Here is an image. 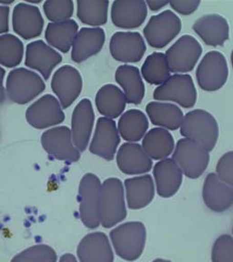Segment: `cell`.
Wrapping results in <instances>:
<instances>
[{
  "mask_svg": "<svg viewBox=\"0 0 233 262\" xmlns=\"http://www.w3.org/2000/svg\"><path fill=\"white\" fill-rule=\"evenodd\" d=\"M110 236L115 252L124 260L135 261L143 253L147 230L142 222H125L112 229Z\"/></svg>",
  "mask_w": 233,
  "mask_h": 262,
  "instance_id": "cell-1",
  "label": "cell"
},
{
  "mask_svg": "<svg viewBox=\"0 0 233 262\" xmlns=\"http://www.w3.org/2000/svg\"><path fill=\"white\" fill-rule=\"evenodd\" d=\"M217 120L208 111L194 110L185 115L180 134L211 151L219 139Z\"/></svg>",
  "mask_w": 233,
  "mask_h": 262,
  "instance_id": "cell-2",
  "label": "cell"
},
{
  "mask_svg": "<svg viewBox=\"0 0 233 262\" xmlns=\"http://www.w3.org/2000/svg\"><path fill=\"white\" fill-rule=\"evenodd\" d=\"M127 217V209L121 180L117 178L107 179L100 192V225L110 229Z\"/></svg>",
  "mask_w": 233,
  "mask_h": 262,
  "instance_id": "cell-3",
  "label": "cell"
},
{
  "mask_svg": "<svg viewBox=\"0 0 233 262\" xmlns=\"http://www.w3.org/2000/svg\"><path fill=\"white\" fill-rule=\"evenodd\" d=\"M45 90L43 78L31 70L18 68L8 74L6 91L12 102L24 105L32 101Z\"/></svg>",
  "mask_w": 233,
  "mask_h": 262,
  "instance_id": "cell-4",
  "label": "cell"
},
{
  "mask_svg": "<svg viewBox=\"0 0 233 262\" xmlns=\"http://www.w3.org/2000/svg\"><path fill=\"white\" fill-rule=\"evenodd\" d=\"M102 183L92 173L84 175L78 188L79 215L87 228L95 229L100 225V192Z\"/></svg>",
  "mask_w": 233,
  "mask_h": 262,
  "instance_id": "cell-5",
  "label": "cell"
},
{
  "mask_svg": "<svg viewBox=\"0 0 233 262\" xmlns=\"http://www.w3.org/2000/svg\"><path fill=\"white\" fill-rule=\"evenodd\" d=\"M172 159L180 167L181 171L188 179H198L208 168L209 153L200 144L188 139L178 141Z\"/></svg>",
  "mask_w": 233,
  "mask_h": 262,
  "instance_id": "cell-6",
  "label": "cell"
},
{
  "mask_svg": "<svg viewBox=\"0 0 233 262\" xmlns=\"http://www.w3.org/2000/svg\"><path fill=\"white\" fill-rule=\"evenodd\" d=\"M153 98L159 101H172L184 108L194 106L197 101V90L192 76L188 74H174L167 81L156 88Z\"/></svg>",
  "mask_w": 233,
  "mask_h": 262,
  "instance_id": "cell-7",
  "label": "cell"
},
{
  "mask_svg": "<svg viewBox=\"0 0 233 262\" xmlns=\"http://www.w3.org/2000/svg\"><path fill=\"white\" fill-rule=\"evenodd\" d=\"M181 21L172 10L152 16L143 30L147 43L154 49H163L180 34Z\"/></svg>",
  "mask_w": 233,
  "mask_h": 262,
  "instance_id": "cell-8",
  "label": "cell"
},
{
  "mask_svg": "<svg viewBox=\"0 0 233 262\" xmlns=\"http://www.w3.org/2000/svg\"><path fill=\"white\" fill-rule=\"evenodd\" d=\"M229 76V68L225 57L219 51H210L205 55L198 66L197 81L201 90L216 91L224 86Z\"/></svg>",
  "mask_w": 233,
  "mask_h": 262,
  "instance_id": "cell-9",
  "label": "cell"
},
{
  "mask_svg": "<svg viewBox=\"0 0 233 262\" xmlns=\"http://www.w3.org/2000/svg\"><path fill=\"white\" fill-rule=\"evenodd\" d=\"M202 54L201 44L188 35L180 37L167 50L166 57L172 73H188L194 69Z\"/></svg>",
  "mask_w": 233,
  "mask_h": 262,
  "instance_id": "cell-10",
  "label": "cell"
},
{
  "mask_svg": "<svg viewBox=\"0 0 233 262\" xmlns=\"http://www.w3.org/2000/svg\"><path fill=\"white\" fill-rule=\"evenodd\" d=\"M41 145L56 160L73 163L80 159V151L74 145L71 131L65 126L52 127L44 132L41 136Z\"/></svg>",
  "mask_w": 233,
  "mask_h": 262,
  "instance_id": "cell-11",
  "label": "cell"
},
{
  "mask_svg": "<svg viewBox=\"0 0 233 262\" xmlns=\"http://www.w3.org/2000/svg\"><path fill=\"white\" fill-rule=\"evenodd\" d=\"M26 119L33 127L44 129L63 122L65 114L58 99L52 95L47 94L28 107Z\"/></svg>",
  "mask_w": 233,
  "mask_h": 262,
  "instance_id": "cell-12",
  "label": "cell"
},
{
  "mask_svg": "<svg viewBox=\"0 0 233 262\" xmlns=\"http://www.w3.org/2000/svg\"><path fill=\"white\" fill-rule=\"evenodd\" d=\"M82 77L71 66H63L54 73L51 88L57 95L62 108H68L79 97L82 91Z\"/></svg>",
  "mask_w": 233,
  "mask_h": 262,
  "instance_id": "cell-13",
  "label": "cell"
},
{
  "mask_svg": "<svg viewBox=\"0 0 233 262\" xmlns=\"http://www.w3.org/2000/svg\"><path fill=\"white\" fill-rule=\"evenodd\" d=\"M146 43L138 32H116L111 37L110 50L115 60L137 63L146 52Z\"/></svg>",
  "mask_w": 233,
  "mask_h": 262,
  "instance_id": "cell-14",
  "label": "cell"
},
{
  "mask_svg": "<svg viewBox=\"0 0 233 262\" xmlns=\"http://www.w3.org/2000/svg\"><path fill=\"white\" fill-rule=\"evenodd\" d=\"M119 143L120 135L114 120L104 117L99 118L90 145V152L111 161L114 159Z\"/></svg>",
  "mask_w": 233,
  "mask_h": 262,
  "instance_id": "cell-15",
  "label": "cell"
},
{
  "mask_svg": "<svg viewBox=\"0 0 233 262\" xmlns=\"http://www.w3.org/2000/svg\"><path fill=\"white\" fill-rule=\"evenodd\" d=\"M95 113L92 103L83 98L75 107L71 119V136L75 147L79 151L86 150L93 130Z\"/></svg>",
  "mask_w": 233,
  "mask_h": 262,
  "instance_id": "cell-16",
  "label": "cell"
},
{
  "mask_svg": "<svg viewBox=\"0 0 233 262\" xmlns=\"http://www.w3.org/2000/svg\"><path fill=\"white\" fill-rule=\"evenodd\" d=\"M61 61V55L44 41H33L27 46L25 64L29 69L38 71L46 80Z\"/></svg>",
  "mask_w": 233,
  "mask_h": 262,
  "instance_id": "cell-17",
  "label": "cell"
},
{
  "mask_svg": "<svg viewBox=\"0 0 233 262\" xmlns=\"http://www.w3.org/2000/svg\"><path fill=\"white\" fill-rule=\"evenodd\" d=\"M147 15V4L143 0H118L111 7V20L119 29L139 28Z\"/></svg>",
  "mask_w": 233,
  "mask_h": 262,
  "instance_id": "cell-18",
  "label": "cell"
},
{
  "mask_svg": "<svg viewBox=\"0 0 233 262\" xmlns=\"http://www.w3.org/2000/svg\"><path fill=\"white\" fill-rule=\"evenodd\" d=\"M14 31L24 39L39 37L44 28V19L38 8L19 3L16 5L12 16Z\"/></svg>",
  "mask_w": 233,
  "mask_h": 262,
  "instance_id": "cell-19",
  "label": "cell"
},
{
  "mask_svg": "<svg viewBox=\"0 0 233 262\" xmlns=\"http://www.w3.org/2000/svg\"><path fill=\"white\" fill-rule=\"evenodd\" d=\"M202 199L208 209L214 212H224L233 206V188L211 172L205 179Z\"/></svg>",
  "mask_w": 233,
  "mask_h": 262,
  "instance_id": "cell-20",
  "label": "cell"
},
{
  "mask_svg": "<svg viewBox=\"0 0 233 262\" xmlns=\"http://www.w3.org/2000/svg\"><path fill=\"white\" fill-rule=\"evenodd\" d=\"M153 177L158 195L168 199L179 191L183 180V172L175 160L168 158L156 163L153 168Z\"/></svg>",
  "mask_w": 233,
  "mask_h": 262,
  "instance_id": "cell-21",
  "label": "cell"
},
{
  "mask_svg": "<svg viewBox=\"0 0 233 262\" xmlns=\"http://www.w3.org/2000/svg\"><path fill=\"white\" fill-rule=\"evenodd\" d=\"M80 262H113L114 253L106 234L98 231L88 234L77 250Z\"/></svg>",
  "mask_w": 233,
  "mask_h": 262,
  "instance_id": "cell-22",
  "label": "cell"
},
{
  "mask_svg": "<svg viewBox=\"0 0 233 262\" xmlns=\"http://www.w3.org/2000/svg\"><path fill=\"white\" fill-rule=\"evenodd\" d=\"M119 170L126 175H143L151 171L152 160L138 143L123 144L117 153Z\"/></svg>",
  "mask_w": 233,
  "mask_h": 262,
  "instance_id": "cell-23",
  "label": "cell"
},
{
  "mask_svg": "<svg viewBox=\"0 0 233 262\" xmlns=\"http://www.w3.org/2000/svg\"><path fill=\"white\" fill-rule=\"evenodd\" d=\"M201 40L211 47L222 46L229 39V27L228 21L217 14H209L195 21L193 27Z\"/></svg>",
  "mask_w": 233,
  "mask_h": 262,
  "instance_id": "cell-24",
  "label": "cell"
},
{
  "mask_svg": "<svg viewBox=\"0 0 233 262\" xmlns=\"http://www.w3.org/2000/svg\"><path fill=\"white\" fill-rule=\"evenodd\" d=\"M106 40L105 31L100 28H83L78 31L71 48V58L81 63L102 49Z\"/></svg>",
  "mask_w": 233,
  "mask_h": 262,
  "instance_id": "cell-25",
  "label": "cell"
},
{
  "mask_svg": "<svg viewBox=\"0 0 233 262\" xmlns=\"http://www.w3.org/2000/svg\"><path fill=\"white\" fill-rule=\"evenodd\" d=\"M128 207L131 209L146 208L155 196V185L151 175L133 177L124 182Z\"/></svg>",
  "mask_w": 233,
  "mask_h": 262,
  "instance_id": "cell-26",
  "label": "cell"
},
{
  "mask_svg": "<svg viewBox=\"0 0 233 262\" xmlns=\"http://www.w3.org/2000/svg\"><path fill=\"white\" fill-rule=\"evenodd\" d=\"M115 79L122 88L127 103L139 105L145 96V86L139 69L134 66H119L115 73Z\"/></svg>",
  "mask_w": 233,
  "mask_h": 262,
  "instance_id": "cell-27",
  "label": "cell"
},
{
  "mask_svg": "<svg viewBox=\"0 0 233 262\" xmlns=\"http://www.w3.org/2000/svg\"><path fill=\"white\" fill-rule=\"evenodd\" d=\"M127 99L122 90L113 84L100 88L96 95V106L104 118L114 119L122 115Z\"/></svg>",
  "mask_w": 233,
  "mask_h": 262,
  "instance_id": "cell-28",
  "label": "cell"
},
{
  "mask_svg": "<svg viewBox=\"0 0 233 262\" xmlns=\"http://www.w3.org/2000/svg\"><path fill=\"white\" fill-rule=\"evenodd\" d=\"M147 117L152 124L167 130H176L183 122L184 115L179 106L166 102H150L146 106Z\"/></svg>",
  "mask_w": 233,
  "mask_h": 262,
  "instance_id": "cell-29",
  "label": "cell"
},
{
  "mask_svg": "<svg viewBox=\"0 0 233 262\" xmlns=\"http://www.w3.org/2000/svg\"><path fill=\"white\" fill-rule=\"evenodd\" d=\"M141 146L144 151L153 160L168 159L175 148L172 134L162 127H155L147 132L144 136Z\"/></svg>",
  "mask_w": 233,
  "mask_h": 262,
  "instance_id": "cell-30",
  "label": "cell"
},
{
  "mask_svg": "<svg viewBox=\"0 0 233 262\" xmlns=\"http://www.w3.org/2000/svg\"><path fill=\"white\" fill-rule=\"evenodd\" d=\"M78 33V25L72 19L49 23L46 29L45 37L49 46L63 53H68L72 48Z\"/></svg>",
  "mask_w": 233,
  "mask_h": 262,
  "instance_id": "cell-31",
  "label": "cell"
},
{
  "mask_svg": "<svg viewBox=\"0 0 233 262\" xmlns=\"http://www.w3.org/2000/svg\"><path fill=\"white\" fill-rule=\"evenodd\" d=\"M149 120L146 115L139 110H131L121 115L118 123V130L122 139L136 143L147 134Z\"/></svg>",
  "mask_w": 233,
  "mask_h": 262,
  "instance_id": "cell-32",
  "label": "cell"
},
{
  "mask_svg": "<svg viewBox=\"0 0 233 262\" xmlns=\"http://www.w3.org/2000/svg\"><path fill=\"white\" fill-rule=\"evenodd\" d=\"M144 79L152 85L160 86L171 78V70L166 55L154 52L147 56L141 67Z\"/></svg>",
  "mask_w": 233,
  "mask_h": 262,
  "instance_id": "cell-33",
  "label": "cell"
},
{
  "mask_svg": "<svg viewBox=\"0 0 233 262\" xmlns=\"http://www.w3.org/2000/svg\"><path fill=\"white\" fill-rule=\"evenodd\" d=\"M109 1L79 0L77 2V16L83 24L100 27L108 21Z\"/></svg>",
  "mask_w": 233,
  "mask_h": 262,
  "instance_id": "cell-34",
  "label": "cell"
},
{
  "mask_svg": "<svg viewBox=\"0 0 233 262\" xmlns=\"http://www.w3.org/2000/svg\"><path fill=\"white\" fill-rule=\"evenodd\" d=\"M24 56V45L12 34L0 36V65L15 68L19 65Z\"/></svg>",
  "mask_w": 233,
  "mask_h": 262,
  "instance_id": "cell-35",
  "label": "cell"
},
{
  "mask_svg": "<svg viewBox=\"0 0 233 262\" xmlns=\"http://www.w3.org/2000/svg\"><path fill=\"white\" fill-rule=\"evenodd\" d=\"M56 251L50 246H32L16 255L10 262H57Z\"/></svg>",
  "mask_w": 233,
  "mask_h": 262,
  "instance_id": "cell-36",
  "label": "cell"
},
{
  "mask_svg": "<svg viewBox=\"0 0 233 262\" xmlns=\"http://www.w3.org/2000/svg\"><path fill=\"white\" fill-rule=\"evenodd\" d=\"M44 12L51 23L70 20L74 12V3L70 0H48L44 3Z\"/></svg>",
  "mask_w": 233,
  "mask_h": 262,
  "instance_id": "cell-37",
  "label": "cell"
},
{
  "mask_svg": "<svg viewBox=\"0 0 233 262\" xmlns=\"http://www.w3.org/2000/svg\"><path fill=\"white\" fill-rule=\"evenodd\" d=\"M213 262H233V237L223 234L213 244L211 250Z\"/></svg>",
  "mask_w": 233,
  "mask_h": 262,
  "instance_id": "cell-38",
  "label": "cell"
},
{
  "mask_svg": "<svg viewBox=\"0 0 233 262\" xmlns=\"http://www.w3.org/2000/svg\"><path fill=\"white\" fill-rule=\"evenodd\" d=\"M216 174L233 188V151L227 152L221 157L217 163Z\"/></svg>",
  "mask_w": 233,
  "mask_h": 262,
  "instance_id": "cell-39",
  "label": "cell"
},
{
  "mask_svg": "<svg viewBox=\"0 0 233 262\" xmlns=\"http://www.w3.org/2000/svg\"><path fill=\"white\" fill-rule=\"evenodd\" d=\"M170 5L172 9L182 16H188L195 12L201 1H171Z\"/></svg>",
  "mask_w": 233,
  "mask_h": 262,
  "instance_id": "cell-40",
  "label": "cell"
},
{
  "mask_svg": "<svg viewBox=\"0 0 233 262\" xmlns=\"http://www.w3.org/2000/svg\"><path fill=\"white\" fill-rule=\"evenodd\" d=\"M8 19H9V8L8 6L0 5V36L8 31Z\"/></svg>",
  "mask_w": 233,
  "mask_h": 262,
  "instance_id": "cell-41",
  "label": "cell"
},
{
  "mask_svg": "<svg viewBox=\"0 0 233 262\" xmlns=\"http://www.w3.org/2000/svg\"><path fill=\"white\" fill-rule=\"evenodd\" d=\"M147 8H150L152 11H158L161 8H165L167 5L170 4L168 1H161V0H147L146 1Z\"/></svg>",
  "mask_w": 233,
  "mask_h": 262,
  "instance_id": "cell-42",
  "label": "cell"
},
{
  "mask_svg": "<svg viewBox=\"0 0 233 262\" xmlns=\"http://www.w3.org/2000/svg\"><path fill=\"white\" fill-rule=\"evenodd\" d=\"M5 74L6 71L4 69L0 67V104L4 102L6 98V90L4 88Z\"/></svg>",
  "mask_w": 233,
  "mask_h": 262,
  "instance_id": "cell-43",
  "label": "cell"
},
{
  "mask_svg": "<svg viewBox=\"0 0 233 262\" xmlns=\"http://www.w3.org/2000/svg\"><path fill=\"white\" fill-rule=\"evenodd\" d=\"M58 262H78L76 257L72 254L67 253L64 254L61 258H59Z\"/></svg>",
  "mask_w": 233,
  "mask_h": 262,
  "instance_id": "cell-44",
  "label": "cell"
},
{
  "mask_svg": "<svg viewBox=\"0 0 233 262\" xmlns=\"http://www.w3.org/2000/svg\"><path fill=\"white\" fill-rule=\"evenodd\" d=\"M152 262H172L171 260L168 259H165V258H156Z\"/></svg>",
  "mask_w": 233,
  "mask_h": 262,
  "instance_id": "cell-45",
  "label": "cell"
},
{
  "mask_svg": "<svg viewBox=\"0 0 233 262\" xmlns=\"http://www.w3.org/2000/svg\"><path fill=\"white\" fill-rule=\"evenodd\" d=\"M230 60H231V64H232V69H233V49H232V52H231V55H230Z\"/></svg>",
  "mask_w": 233,
  "mask_h": 262,
  "instance_id": "cell-46",
  "label": "cell"
},
{
  "mask_svg": "<svg viewBox=\"0 0 233 262\" xmlns=\"http://www.w3.org/2000/svg\"><path fill=\"white\" fill-rule=\"evenodd\" d=\"M232 234H233V227H232Z\"/></svg>",
  "mask_w": 233,
  "mask_h": 262,
  "instance_id": "cell-47",
  "label": "cell"
}]
</instances>
